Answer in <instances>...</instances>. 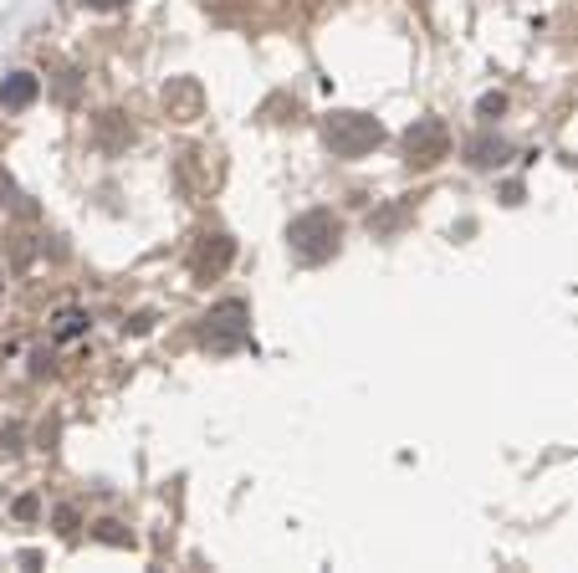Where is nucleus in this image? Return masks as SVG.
<instances>
[{"mask_svg": "<svg viewBox=\"0 0 578 573\" xmlns=\"http://www.w3.org/2000/svg\"><path fill=\"white\" fill-rule=\"evenodd\" d=\"M328 144H333V154H343V159H359L364 149L379 144V123L364 118V113H333V118H328Z\"/></svg>", "mask_w": 578, "mask_h": 573, "instance_id": "f257e3e1", "label": "nucleus"}, {"mask_svg": "<svg viewBox=\"0 0 578 573\" xmlns=\"http://www.w3.org/2000/svg\"><path fill=\"white\" fill-rule=\"evenodd\" d=\"M333 246H338V220L328 210H313V215H302L292 226V251L302 261H323Z\"/></svg>", "mask_w": 578, "mask_h": 573, "instance_id": "f03ea898", "label": "nucleus"}, {"mask_svg": "<svg viewBox=\"0 0 578 573\" xmlns=\"http://www.w3.org/2000/svg\"><path fill=\"white\" fill-rule=\"evenodd\" d=\"M440 144H446V128H440V123H425L420 134H415V128H410V154H415L420 164H435Z\"/></svg>", "mask_w": 578, "mask_h": 573, "instance_id": "7ed1b4c3", "label": "nucleus"}, {"mask_svg": "<svg viewBox=\"0 0 578 573\" xmlns=\"http://www.w3.org/2000/svg\"><path fill=\"white\" fill-rule=\"evenodd\" d=\"M31 98H36V77H26V72H16L11 87H0V103H11V108H21V103H31Z\"/></svg>", "mask_w": 578, "mask_h": 573, "instance_id": "20e7f679", "label": "nucleus"}, {"mask_svg": "<svg viewBox=\"0 0 578 573\" xmlns=\"http://www.w3.org/2000/svg\"><path fill=\"white\" fill-rule=\"evenodd\" d=\"M82 328H87L82 313H62V318H57V338H72V333H82Z\"/></svg>", "mask_w": 578, "mask_h": 573, "instance_id": "39448f33", "label": "nucleus"}]
</instances>
